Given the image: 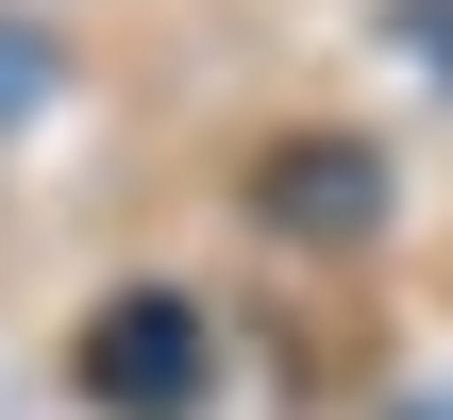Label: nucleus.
<instances>
[{"instance_id": "nucleus-3", "label": "nucleus", "mask_w": 453, "mask_h": 420, "mask_svg": "<svg viewBox=\"0 0 453 420\" xmlns=\"http://www.w3.org/2000/svg\"><path fill=\"white\" fill-rule=\"evenodd\" d=\"M34 84H50V51H17V34H0V101H34Z\"/></svg>"}, {"instance_id": "nucleus-2", "label": "nucleus", "mask_w": 453, "mask_h": 420, "mask_svg": "<svg viewBox=\"0 0 453 420\" xmlns=\"http://www.w3.org/2000/svg\"><path fill=\"white\" fill-rule=\"evenodd\" d=\"M286 219H319V236H370V152H286V185H269Z\"/></svg>"}, {"instance_id": "nucleus-4", "label": "nucleus", "mask_w": 453, "mask_h": 420, "mask_svg": "<svg viewBox=\"0 0 453 420\" xmlns=\"http://www.w3.org/2000/svg\"><path fill=\"white\" fill-rule=\"evenodd\" d=\"M403 34H420V67H453V0H420V17H403Z\"/></svg>"}, {"instance_id": "nucleus-1", "label": "nucleus", "mask_w": 453, "mask_h": 420, "mask_svg": "<svg viewBox=\"0 0 453 420\" xmlns=\"http://www.w3.org/2000/svg\"><path fill=\"white\" fill-rule=\"evenodd\" d=\"M84 387H101V404H151V420H185V404H202V320H185L168 286H134V303H118V320L84 337Z\"/></svg>"}]
</instances>
